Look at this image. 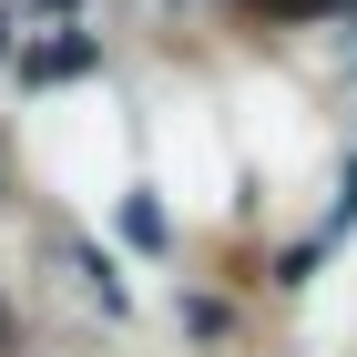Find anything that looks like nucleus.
Wrapping results in <instances>:
<instances>
[{
	"label": "nucleus",
	"mask_w": 357,
	"mask_h": 357,
	"mask_svg": "<svg viewBox=\"0 0 357 357\" xmlns=\"http://www.w3.org/2000/svg\"><path fill=\"white\" fill-rule=\"evenodd\" d=\"M266 21H357V0H255Z\"/></svg>",
	"instance_id": "nucleus-1"
}]
</instances>
